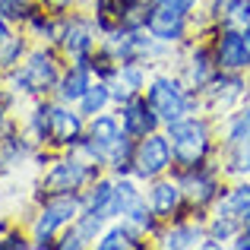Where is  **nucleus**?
Segmentation results:
<instances>
[{
  "label": "nucleus",
  "instance_id": "obj_6",
  "mask_svg": "<svg viewBox=\"0 0 250 250\" xmlns=\"http://www.w3.org/2000/svg\"><path fill=\"white\" fill-rule=\"evenodd\" d=\"M219 165L228 181L250 177V98L219 121Z\"/></svg>",
  "mask_w": 250,
  "mask_h": 250
},
{
  "label": "nucleus",
  "instance_id": "obj_5",
  "mask_svg": "<svg viewBox=\"0 0 250 250\" xmlns=\"http://www.w3.org/2000/svg\"><path fill=\"white\" fill-rule=\"evenodd\" d=\"M83 212V196L80 193H63V196H44L25 209V231H29L32 250H54L57 238L63 228L76 222Z\"/></svg>",
  "mask_w": 250,
  "mask_h": 250
},
{
  "label": "nucleus",
  "instance_id": "obj_18",
  "mask_svg": "<svg viewBox=\"0 0 250 250\" xmlns=\"http://www.w3.org/2000/svg\"><path fill=\"white\" fill-rule=\"evenodd\" d=\"M114 114H117V121H121L124 133L133 136V140H143L146 133L162 130V121L155 117V111H152V104L146 102V95H136V98H127V102L114 104Z\"/></svg>",
  "mask_w": 250,
  "mask_h": 250
},
{
  "label": "nucleus",
  "instance_id": "obj_24",
  "mask_svg": "<svg viewBox=\"0 0 250 250\" xmlns=\"http://www.w3.org/2000/svg\"><path fill=\"white\" fill-rule=\"evenodd\" d=\"M250 209V177H238V181H228L222 196L215 200V206L209 212L219 215H231V219H241Z\"/></svg>",
  "mask_w": 250,
  "mask_h": 250
},
{
  "label": "nucleus",
  "instance_id": "obj_32",
  "mask_svg": "<svg viewBox=\"0 0 250 250\" xmlns=\"http://www.w3.org/2000/svg\"><path fill=\"white\" fill-rule=\"evenodd\" d=\"M0 250H32L29 231H25L22 222H16L13 228H6V231L0 234Z\"/></svg>",
  "mask_w": 250,
  "mask_h": 250
},
{
  "label": "nucleus",
  "instance_id": "obj_7",
  "mask_svg": "<svg viewBox=\"0 0 250 250\" xmlns=\"http://www.w3.org/2000/svg\"><path fill=\"white\" fill-rule=\"evenodd\" d=\"M171 174L181 184L184 196H187V206L200 215H209V209L215 206V200L222 196V190H225V184H228L219 159L203 162V165H190V168H174Z\"/></svg>",
  "mask_w": 250,
  "mask_h": 250
},
{
  "label": "nucleus",
  "instance_id": "obj_13",
  "mask_svg": "<svg viewBox=\"0 0 250 250\" xmlns=\"http://www.w3.org/2000/svg\"><path fill=\"white\" fill-rule=\"evenodd\" d=\"M171 67H174L177 76L196 92H203L209 83H212V76L219 73L215 54H212V48H209V42L203 35H196L193 42H187L184 48H177V57H174Z\"/></svg>",
  "mask_w": 250,
  "mask_h": 250
},
{
  "label": "nucleus",
  "instance_id": "obj_11",
  "mask_svg": "<svg viewBox=\"0 0 250 250\" xmlns=\"http://www.w3.org/2000/svg\"><path fill=\"white\" fill-rule=\"evenodd\" d=\"M250 98V73H234V70H219L212 76V83L203 89V108L206 114H212L215 121H222L225 114H231L238 104H244Z\"/></svg>",
  "mask_w": 250,
  "mask_h": 250
},
{
  "label": "nucleus",
  "instance_id": "obj_10",
  "mask_svg": "<svg viewBox=\"0 0 250 250\" xmlns=\"http://www.w3.org/2000/svg\"><path fill=\"white\" fill-rule=\"evenodd\" d=\"M124 136L127 133H124L121 121H117L114 108H111V111H102V114H95V117H85V136H83V143L76 149L104 171L111 152L124 143Z\"/></svg>",
  "mask_w": 250,
  "mask_h": 250
},
{
  "label": "nucleus",
  "instance_id": "obj_25",
  "mask_svg": "<svg viewBox=\"0 0 250 250\" xmlns=\"http://www.w3.org/2000/svg\"><path fill=\"white\" fill-rule=\"evenodd\" d=\"M76 108L83 111V117H95V114H102V111L114 108V95H111L108 80H92V85L83 92L80 102H76Z\"/></svg>",
  "mask_w": 250,
  "mask_h": 250
},
{
  "label": "nucleus",
  "instance_id": "obj_34",
  "mask_svg": "<svg viewBox=\"0 0 250 250\" xmlns=\"http://www.w3.org/2000/svg\"><path fill=\"white\" fill-rule=\"evenodd\" d=\"M54 250H89V244H85L83 234L76 231L73 225H70V228H63V231H61V238H57Z\"/></svg>",
  "mask_w": 250,
  "mask_h": 250
},
{
  "label": "nucleus",
  "instance_id": "obj_9",
  "mask_svg": "<svg viewBox=\"0 0 250 250\" xmlns=\"http://www.w3.org/2000/svg\"><path fill=\"white\" fill-rule=\"evenodd\" d=\"M203 38L209 42L215 54L219 70H234V73H250V44L244 38V29L231 22H209L203 29Z\"/></svg>",
  "mask_w": 250,
  "mask_h": 250
},
{
  "label": "nucleus",
  "instance_id": "obj_41",
  "mask_svg": "<svg viewBox=\"0 0 250 250\" xmlns=\"http://www.w3.org/2000/svg\"><path fill=\"white\" fill-rule=\"evenodd\" d=\"M244 38H247V44H250V22L244 25Z\"/></svg>",
  "mask_w": 250,
  "mask_h": 250
},
{
  "label": "nucleus",
  "instance_id": "obj_16",
  "mask_svg": "<svg viewBox=\"0 0 250 250\" xmlns=\"http://www.w3.org/2000/svg\"><path fill=\"white\" fill-rule=\"evenodd\" d=\"M146 203L162 219V225L171 222V219H181V215L193 212V209L187 206V196H184V190H181V184H177L174 174H165V177H159V181H149L146 184Z\"/></svg>",
  "mask_w": 250,
  "mask_h": 250
},
{
  "label": "nucleus",
  "instance_id": "obj_36",
  "mask_svg": "<svg viewBox=\"0 0 250 250\" xmlns=\"http://www.w3.org/2000/svg\"><path fill=\"white\" fill-rule=\"evenodd\" d=\"M42 3H48L57 13H67V10H89L92 0H42Z\"/></svg>",
  "mask_w": 250,
  "mask_h": 250
},
{
  "label": "nucleus",
  "instance_id": "obj_33",
  "mask_svg": "<svg viewBox=\"0 0 250 250\" xmlns=\"http://www.w3.org/2000/svg\"><path fill=\"white\" fill-rule=\"evenodd\" d=\"M222 22H231V25H241V29H244L250 22V0H231Z\"/></svg>",
  "mask_w": 250,
  "mask_h": 250
},
{
  "label": "nucleus",
  "instance_id": "obj_19",
  "mask_svg": "<svg viewBox=\"0 0 250 250\" xmlns=\"http://www.w3.org/2000/svg\"><path fill=\"white\" fill-rule=\"evenodd\" d=\"M152 76V67L146 63H117L114 73L108 76V85H111V95H114V104L127 102V98H136L146 92V83Z\"/></svg>",
  "mask_w": 250,
  "mask_h": 250
},
{
  "label": "nucleus",
  "instance_id": "obj_21",
  "mask_svg": "<svg viewBox=\"0 0 250 250\" xmlns=\"http://www.w3.org/2000/svg\"><path fill=\"white\" fill-rule=\"evenodd\" d=\"M92 250H152V241L143 238L140 231H133L124 219H111Z\"/></svg>",
  "mask_w": 250,
  "mask_h": 250
},
{
  "label": "nucleus",
  "instance_id": "obj_40",
  "mask_svg": "<svg viewBox=\"0 0 250 250\" xmlns=\"http://www.w3.org/2000/svg\"><path fill=\"white\" fill-rule=\"evenodd\" d=\"M3 92H6V73L0 70V98H3Z\"/></svg>",
  "mask_w": 250,
  "mask_h": 250
},
{
  "label": "nucleus",
  "instance_id": "obj_17",
  "mask_svg": "<svg viewBox=\"0 0 250 250\" xmlns=\"http://www.w3.org/2000/svg\"><path fill=\"white\" fill-rule=\"evenodd\" d=\"M38 159V146L22 133V130H10L0 140V181L6 177H19L22 171H35Z\"/></svg>",
  "mask_w": 250,
  "mask_h": 250
},
{
  "label": "nucleus",
  "instance_id": "obj_22",
  "mask_svg": "<svg viewBox=\"0 0 250 250\" xmlns=\"http://www.w3.org/2000/svg\"><path fill=\"white\" fill-rule=\"evenodd\" d=\"M114 184H117V177L108 174V171H102V174H98L95 181L80 193L85 212H98V215H104L108 222L114 219Z\"/></svg>",
  "mask_w": 250,
  "mask_h": 250
},
{
  "label": "nucleus",
  "instance_id": "obj_1",
  "mask_svg": "<svg viewBox=\"0 0 250 250\" xmlns=\"http://www.w3.org/2000/svg\"><path fill=\"white\" fill-rule=\"evenodd\" d=\"M102 174V168L92 159H85L80 149H63L54 152L32 177V193L29 206L44 196H63V193H83L95 177Z\"/></svg>",
  "mask_w": 250,
  "mask_h": 250
},
{
  "label": "nucleus",
  "instance_id": "obj_15",
  "mask_svg": "<svg viewBox=\"0 0 250 250\" xmlns=\"http://www.w3.org/2000/svg\"><path fill=\"white\" fill-rule=\"evenodd\" d=\"M85 136V117L76 104L57 102L51 98V149L63 152V149H76Z\"/></svg>",
  "mask_w": 250,
  "mask_h": 250
},
{
  "label": "nucleus",
  "instance_id": "obj_31",
  "mask_svg": "<svg viewBox=\"0 0 250 250\" xmlns=\"http://www.w3.org/2000/svg\"><path fill=\"white\" fill-rule=\"evenodd\" d=\"M38 3H42V0H0V13H3V19L10 25L22 29L25 19H29V13L35 10Z\"/></svg>",
  "mask_w": 250,
  "mask_h": 250
},
{
  "label": "nucleus",
  "instance_id": "obj_39",
  "mask_svg": "<svg viewBox=\"0 0 250 250\" xmlns=\"http://www.w3.org/2000/svg\"><path fill=\"white\" fill-rule=\"evenodd\" d=\"M241 231H244V234H250V209H247L244 215H241Z\"/></svg>",
  "mask_w": 250,
  "mask_h": 250
},
{
  "label": "nucleus",
  "instance_id": "obj_38",
  "mask_svg": "<svg viewBox=\"0 0 250 250\" xmlns=\"http://www.w3.org/2000/svg\"><path fill=\"white\" fill-rule=\"evenodd\" d=\"M13 29H16V25H10V22H6V19H3V13H0V42H3V38L10 35Z\"/></svg>",
  "mask_w": 250,
  "mask_h": 250
},
{
  "label": "nucleus",
  "instance_id": "obj_30",
  "mask_svg": "<svg viewBox=\"0 0 250 250\" xmlns=\"http://www.w3.org/2000/svg\"><path fill=\"white\" fill-rule=\"evenodd\" d=\"M104 225H108V219H104V215H98V212H85V209H83L80 215H76V222H73V228L83 234V241L89 244V250L95 247V241H98V234L104 231Z\"/></svg>",
  "mask_w": 250,
  "mask_h": 250
},
{
  "label": "nucleus",
  "instance_id": "obj_29",
  "mask_svg": "<svg viewBox=\"0 0 250 250\" xmlns=\"http://www.w3.org/2000/svg\"><path fill=\"white\" fill-rule=\"evenodd\" d=\"M124 222H127L133 231H140L143 238H149V241H152L155 234H159V228H162V219L152 212V209H149V203H146V200H143L140 206L130 209V212L124 215Z\"/></svg>",
  "mask_w": 250,
  "mask_h": 250
},
{
  "label": "nucleus",
  "instance_id": "obj_8",
  "mask_svg": "<svg viewBox=\"0 0 250 250\" xmlns=\"http://www.w3.org/2000/svg\"><path fill=\"white\" fill-rule=\"evenodd\" d=\"M102 44V29L89 10L61 13V32H57V51L67 61H89Z\"/></svg>",
  "mask_w": 250,
  "mask_h": 250
},
{
  "label": "nucleus",
  "instance_id": "obj_12",
  "mask_svg": "<svg viewBox=\"0 0 250 250\" xmlns=\"http://www.w3.org/2000/svg\"><path fill=\"white\" fill-rule=\"evenodd\" d=\"M174 171V152H171V143L165 130H155V133H146L143 140H136L133 149V171L130 174L140 184L159 181Z\"/></svg>",
  "mask_w": 250,
  "mask_h": 250
},
{
  "label": "nucleus",
  "instance_id": "obj_2",
  "mask_svg": "<svg viewBox=\"0 0 250 250\" xmlns=\"http://www.w3.org/2000/svg\"><path fill=\"white\" fill-rule=\"evenodd\" d=\"M63 63H67V57L57 51V44H35L32 42V48L22 57V63L6 73V89L16 92L22 102L54 98L57 80L63 73Z\"/></svg>",
  "mask_w": 250,
  "mask_h": 250
},
{
  "label": "nucleus",
  "instance_id": "obj_37",
  "mask_svg": "<svg viewBox=\"0 0 250 250\" xmlns=\"http://www.w3.org/2000/svg\"><path fill=\"white\" fill-rule=\"evenodd\" d=\"M228 247H231V250H250V234H244V231H241V234H238V238H234Z\"/></svg>",
  "mask_w": 250,
  "mask_h": 250
},
{
  "label": "nucleus",
  "instance_id": "obj_26",
  "mask_svg": "<svg viewBox=\"0 0 250 250\" xmlns=\"http://www.w3.org/2000/svg\"><path fill=\"white\" fill-rule=\"evenodd\" d=\"M29 48H32V38L25 35L22 29H13L10 35L0 42V70H3V73L16 70L19 63H22V57L29 54Z\"/></svg>",
  "mask_w": 250,
  "mask_h": 250
},
{
  "label": "nucleus",
  "instance_id": "obj_23",
  "mask_svg": "<svg viewBox=\"0 0 250 250\" xmlns=\"http://www.w3.org/2000/svg\"><path fill=\"white\" fill-rule=\"evenodd\" d=\"M22 32L32 38L35 44H57V32H61V13L51 10L48 3H38L29 13Z\"/></svg>",
  "mask_w": 250,
  "mask_h": 250
},
{
  "label": "nucleus",
  "instance_id": "obj_27",
  "mask_svg": "<svg viewBox=\"0 0 250 250\" xmlns=\"http://www.w3.org/2000/svg\"><path fill=\"white\" fill-rule=\"evenodd\" d=\"M149 6H152V0H117V29L127 32L146 29Z\"/></svg>",
  "mask_w": 250,
  "mask_h": 250
},
{
  "label": "nucleus",
  "instance_id": "obj_35",
  "mask_svg": "<svg viewBox=\"0 0 250 250\" xmlns=\"http://www.w3.org/2000/svg\"><path fill=\"white\" fill-rule=\"evenodd\" d=\"M16 127H19V114L13 111L10 102H3V98H0V140H3L10 130H16Z\"/></svg>",
  "mask_w": 250,
  "mask_h": 250
},
{
  "label": "nucleus",
  "instance_id": "obj_28",
  "mask_svg": "<svg viewBox=\"0 0 250 250\" xmlns=\"http://www.w3.org/2000/svg\"><path fill=\"white\" fill-rule=\"evenodd\" d=\"M238 234H241V219L219 215V212H209L206 215V238H212L219 247H228Z\"/></svg>",
  "mask_w": 250,
  "mask_h": 250
},
{
  "label": "nucleus",
  "instance_id": "obj_20",
  "mask_svg": "<svg viewBox=\"0 0 250 250\" xmlns=\"http://www.w3.org/2000/svg\"><path fill=\"white\" fill-rule=\"evenodd\" d=\"M92 80H95V73H92L89 61H67L61 80H57L54 98L57 102H67V104H76L83 98V92L92 85Z\"/></svg>",
  "mask_w": 250,
  "mask_h": 250
},
{
  "label": "nucleus",
  "instance_id": "obj_3",
  "mask_svg": "<svg viewBox=\"0 0 250 250\" xmlns=\"http://www.w3.org/2000/svg\"><path fill=\"white\" fill-rule=\"evenodd\" d=\"M162 130L168 133L171 152H174V168H190L219 159V121L206 111L181 117V121L168 124Z\"/></svg>",
  "mask_w": 250,
  "mask_h": 250
},
{
  "label": "nucleus",
  "instance_id": "obj_4",
  "mask_svg": "<svg viewBox=\"0 0 250 250\" xmlns=\"http://www.w3.org/2000/svg\"><path fill=\"white\" fill-rule=\"evenodd\" d=\"M143 95H146V102L152 104V111H155V117L162 121V127L181 121V117H190V114L206 111V108H203V92L190 89V85L177 76L174 67L152 70V76H149Z\"/></svg>",
  "mask_w": 250,
  "mask_h": 250
},
{
  "label": "nucleus",
  "instance_id": "obj_14",
  "mask_svg": "<svg viewBox=\"0 0 250 250\" xmlns=\"http://www.w3.org/2000/svg\"><path fill=\"white\" fill-rule=\"evenodd\" d=\"M206 241V215L187 212L181 219H171L159 228L152 238V247L159 250H200Z\"/></svg>",
  "mask_w": 250,
  "mask_h": 250
}]
</instances>
